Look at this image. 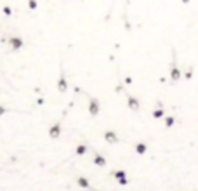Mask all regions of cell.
I'll return each mask as SVG.
<instances>
[{"instance_id":"17","label":"cell","mask_w":198,"mask_h":191,"mask_svg":"<svg viewBox=\"0 0 198 191\" xmlns=\"http://www.w3.org/2000/svg\"><path fill=\"white\" fill-rule=\"evenodd\" d=\"M125 84H127V85L132 84V78H130V76H127V78H125Z\"/></svg>"},{"instance_id":"6","label":"cell","mask_w":198,"mask_h":191,"mask_svg":"<svg viewBox=\"0 0 198 191\" xmlns=\"http://www.w3.org/2000/svg\"><path fill=\"white\" fill-rule=\"evenodd\" d=\"M104 141H106V142H110V144H115V142H118L117 132H113V130H106V132H104Z\"/></svg>"},{"instance_id":"1","label":"cell","mask_w":198,"mask_h":191,"mask_svg":"<svg viewBox=\"0 0 198 191\" xmlns=\"http://www.w3.org/2000/svg\"><path fill=\"white\" fill-rule=\"evenodd\" d=\"M99 110H101L99 101H97L96 98H90V101H89V113H90L92 116H97L99 115Z\"/></svg>"},{"instance_id":"16","label":"cell","mask_w":198,"mask_h":191,"mask_svg":"<svg viewBox=\"0 0 198 191\" xmlns=\"http://www.w3.org/2000/svg\"><path fill=\"white\" fill-rule=\"evenodd\" d=\"M28 7H30L31 11H35L37 7H38V4H37V0H28Z\"/></svg>"},{"instance_id":"5","label":"cell","mask_w":198,"mask_h":191,"mask_svg":"<svg viewBox=\"0 0 198 191\" xmlns=\"http://www.w3.org/2000/svg\"><path fill=\"white\" fill-rule=\"evenodd\" d=\"M61 136V125L59 124H54L51 129H49V137L51 139H57Z\"/></svg>"},{"instance_id":"18","label":"cell","mask_w":198,"mask_h":191,"mask_svg":"<svg viewBox=\"0 0 198 191\" xmlns=\"http://www.w3.org/2000/svg\"><path fill=\"white\" fill-rule=\"evenodd\" d=\"M4 113H5V108H4V106H0V116L4 115Z\"/></svg>"},{"instance_id":"14","label":"cell","mask_w":198,"mask_h":191,"mask_svg":"<svg viewBox=\"0 0 198 191\" xmlns=\"http://www.w3.org/2000/svg\"><path fill=\"white\" fill-rule=\"evenodd\" d=\"M2 12H4L5 16H7V18H9V16H12V9H11L9 5H4V9H2Z\"/></svg>"},{"instance_id":"19","label":"cell","mask_w":198,"mask_h":191,"mask_svg":"<svg viewBox=\"0 0 198 191\" xmlns=\"http://www.w3.org/2000/svg\"><path fill=\"white\" fill-rule=\"evenodd\" d=\"M181 2H183V4H189V2H191V0H181Z\"/></svg>"},{"instance_id":"9","label":"cell","mask_w":198,"mask_h":191,"mask_svg":"<svg viewBox=\"0 0 198 191\" xmlns=\"http://www.w3.org/2000/svg\"><path fill=\"white\" fill-rule=\"evenodd\" d=\"M136 153L137 155H144L146 153V144L144 142H137L136 144Z\"/></svg>"},{"instance_id":"8","label":"cell","mask_w":198,"mask_h":191,"mask_svg":"<svg viewBox=\"0 0 198 191\" xmlns=\"http://www.w3.org/2000/svg\"><path fill=\"white\" fill-rule=\"evenodd\" d=\"M57 90H59V92H66V90H68V82H66L64 75H61L59 80H57Z\"/></svg>"},{"instance_id":"12","label":"cell","mask_w":198,"mask_h":191,"mask_svg":"<svg viewBox=\"0 0 198 191\" xmlns=\"http://www.w3.org/2000/svg\"><path fill=\"white\" fill-rule=\"evenodd\" d=\"M163 115H165V111H163L162 108H156V110H153V118H162Z\"/></svg>"},{"instance_id":"3","label":"cell","mask_w":198,"mask_h":191,"mask_svg":"<svg viewBox=\"0 0 198 191\" xmlns=\"http://www.w3.org/2000/svg\"><path fill=\"white\" fill-rule=\"evenodd\" d=\"M9 42H11V47H12L14 50H19L24 45V40H23L21 37H12V38H9Z\"/></svg>"},{"instance_id":"2","label":"cell","mask_w":198,"mask_h":191,"mask_svg":"<svg viewBox=\"0 0 198 191\" xmlns=\"http://www.w3.org/2000/svg\"><path fill=\"white\" fill-rule=\"evenodd\" d=\"M113 177L117 179V181H118L120 184H123V186H125V184L129 182V179H127V174L123 172V170H115V172H113Z\"/></svg>"},{"instance_id":"13","label":"cell","mask_w":198,"mask_h":191,"mask_svg":"<svg viewBox=\"0 0 198 191\" xmlns=\"http://www.w3.org/2000/svg\"><path fill=\"white\" fill-rule=\"evenodd\" d=\"M78 186L82 188H89V181L85 177H78Z\"/></svg>"},{"instance_id":"11","label":"cell","mask_w":198,"mask_h":191,"mask_svg":"<svg viewBox=\"0 0 198 191\" xmlns=\"http://www.w3.org/2000/svg\"><path fill=\"white\" fill-rule=\"evenodd\" d=\"M85 153H87V146H85V144H78V146H77V155H85Z\"/></svg>"},{"instance_id":"15","label":"cell","mask_w":198,"mask_h":191,"mask_svg":"<svg viewBox=\"0 0 198 191\" xmlns=\"http://www.w3.org/2000/svg\"><path fill=\"white\" fill-rule=\"evenodd\" d=\"M174 116H167V118H165V127H172V125H174Z\"/></svg>"},{"instance_id":"7","label":"cell","mask_w":198,"mask_h":191,"mask_svg":"<svg viewBox=\"0 0 198 191\" xmlns=\"http://www.w3.org/2000/svg\"><path fill=\"white\" fill-rule=\"evenodd\" d=\"M127 104H129V108H130L132 111H137V110H139V101H137L134 96H127Z\"/></svg>"},{"instance_id":"10","label":"cell","mask_w":198,"mask_h":191,"mask_svg":"<svg viewBox=\"0 0 198 191\" xmlns=\"http://www.w3.org/2000/svg\"><path fill=\"white\" fill-rule=\"evenodd\" d=\"M94 163H96V165H99V167H104V165H106L104 156H101V155H96V156H94Z\"/></svg>"},{"instance_id":"4","label":"cell","mask_w":198,"mask_h":191,"mask_svg":"<svg viewBox=\"0 0 198 191\" xmlns=\"http://www.w3.org/2000/svg\"><path fill=\"white\" fill-rule=\"evenodd\" d=\"M181 76H183V73H181V70L176 66V63H174V64H172V68H170V80L172 82H179Z\"/></svg>"}]
</instances>
